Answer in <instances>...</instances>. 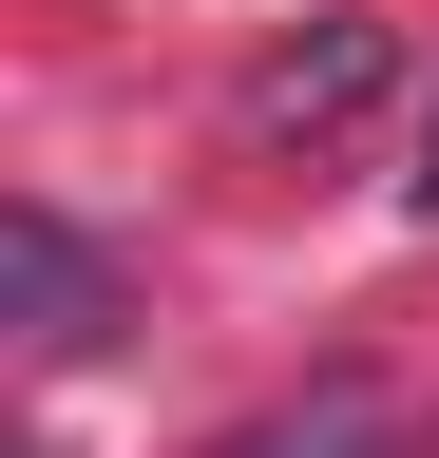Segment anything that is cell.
Masks as SVG:
<instances>
[{"label": "cell", "instance_id": "1", "mask_svg": "<svg viewBox=\"0 0 439 458\" xmlns=\"http://www.w3.org/2000/svg\"><path fill=\"white\" fill-rule=\"evenodd\" d=\"M0 267H20V344H38V363H77V344L115 325V267H96V229H77V210H38V191H20V210H0Z\"/></svg>", "mask_w": 439, "mask_h": 458}, {"label": "cell", "instance_id": "4", "mask_svg": "<svg viewBox=\"0 0 439 458\" xmlns=\"http://www.w3.org/2000/svg\"><path fill=\"white\" fill-rule=\"evenodd\" d=\"M420 210H439V114H420Z\"/></svg>", "mask_w": 439, "mask_h": 458}, {"label": "cell", "instance_id": "2", "mask_svg": "<svg viewBox=\"0 0 439 458\" xmlns=\"http://www.w3.org/2000/svg\"><path fill=\"white\" fill-rule=\"evenodd\" d=\"M382 20H325V38H287V57H249V134H344V114L382 96Z\"/></svg>", "mask_w": 439, "mask_h": 458}, {"label": "cell", "instance_id": "3", "mask_svg": "<svg viewBox=\"0 0 439 458\" xmlns=\"http://www.w3.org/2000/svg\"><path fill=\"white\" fill-rule=\"evenodd\" d=\"M210 458H420V439L382 420V382H306V401H267V420H230Z\"/></svg>", "mask_w": 439, "mask_h": 458}, {"label": "cell", "instance_id": "5", "mask_svg": "<svg viewBox=\"0 0 439 458\" xmlns=\"http://www.w3.org/2000/svg\"><path fill=\"white\" fill-rule=\"evenodd\" d=\"M420 458H439V420H420Z\"/></svg>", "mask_w": 439, "mask_h": 458}]
</instances>
